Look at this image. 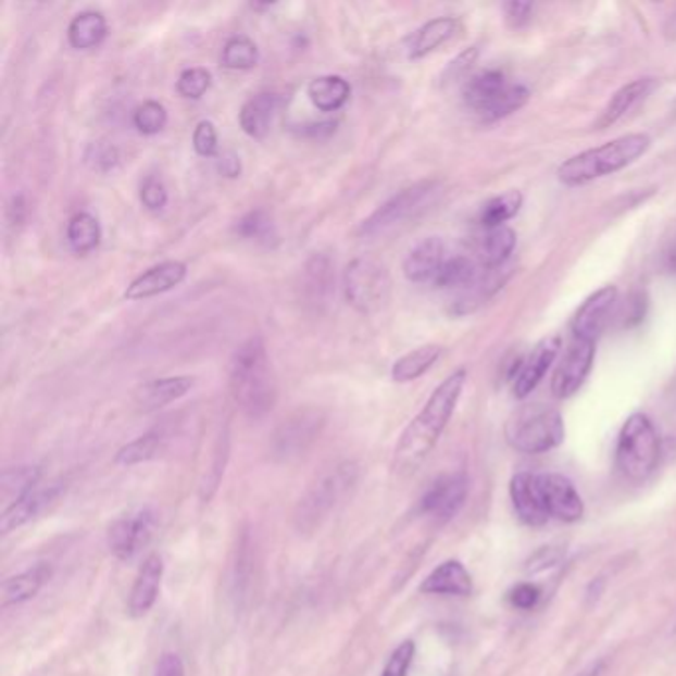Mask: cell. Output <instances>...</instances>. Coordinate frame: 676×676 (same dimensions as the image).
Instances as JSON below:
<instances>
[{
  "label": "cell",
  "instance_id": "obj_27",
  "mask_svg": "<svg viewBox=\"0 0 676 676\" xmlns=\"http://www.w3.org/2000/svg\"><path fill=\"white\" fill-rule=\"evenodd\" d=\"M62 492V486L52 485L48 488H36L28 497L21 500L16 506L0 514V531L11 534L12 530L21 528L26 522L36 518L48 504H52Z\"/></svg>",
  "mask_w": 676,
  "mask_h": 676
},
{
  "label": "cell",
  "instance_id": "obj_32",
  "mask_svg": "<svg viewBox=\"0 0 676 676\" xmlns=\"http://www.w3.org/2000/svg\"><path fill=\"white\" fill-rule=\"evenodd\" d=\"M442 351L445 348L439 343H427L399 358L391 367L395 384H411L418 377H423L440 360Z\"/></svg>",
  "mask_w": 676,
  "mask_h": 676
},
{
  "label": "cell",
  "instance_id": "obj_23",
  "mask_svg": "<svg viewBox=\"0 0 676 676\" xmlns=\"http://www.w3.org/2000/svg\"><path fill=\"white\" fill-rule=\"evenodd\" d=\"M421 593L428 596H454V598H468L473 593V575L459 560L442 562L435 567L421 584Z\"/></svg>",
  "mask_w": 676,
  "mask_h": 676
},
{
  "label": "cell",
  "instance_id": "obj_16",
  "mask_svg": "<svg viewBox=\"0 0 676 676\" xmlns=\"http://www.w3.org/2000/svg\"><path fill=\"white\" fill-rule=\"evenodd\" d=\"M336 288V264L327 254H312L305 260L300 280V293L305 305L320 310L329 304Z\"/></svg>",
  "mask_w": 676,
  "mask_h": 676
},
{
  "label": "cell",
  "instance_id": "obj_46",
  "mask_svg": "<svg viewBox=\"0 0 676 676\" xmlns=\"http://www.w3.org/2000/svg\"><path fill=\"white\" fill-rule=\"evenodd\" d=\"M415 641H403L397 649H395L387 665H385L381 676H406L409 668L413 665V659H415Z\"/></svg>",
  "mask_w": 676,
  "mask_h": 676
},
{
  "label": "cell",
  "instance_id": "obj_39",
  "mask_svg": "<svg viewBox=\"0 0 676 676\" xmlns=\"http://www.w3.org/2000/svg\"><path fill=\"white\" fill-rule=\"evenodd\" d=\"M221 60L228 70H252L259 64V46L249 36H233L226 40Z\"/></svg>",
  "mask_w": 676,
  "mask_h": 676
},
{
  "label": "cell",
  "instance_id": "obj_20",
  "mask_svg": "<svg viewBox=\"0 0 676 676\" xmlns=\"http://www.w3.org/2000/svg\"><path fill=\"white\" fill-rule=\"evenodd\" d=\"M161 579H163V560L158 553H153L139 567L134 587L129 591L127 611L134 619L143 617L153 609L161 591Z\"/></svg>",
  "mask_w": 676,
  "mask_h": 676
},
{
  "label": "cell",
  "instance_id": "obj_15",
  "mask_svg": "<svg viewBox=\"0 0 676 676\" xmlns=\"http://www.w3.org/2000/svg\"><path fill=\"white\" fill-rule=\"evenodd\" d=\"M541 497L550 512V518L560 519L565 524H574L584 518V500L575 490L574 483L564 474H538Z\"/></svg>",
  "mask_w": 676,
  "mask_h": 676
},
{
  "label": "cell",
  "instance_id": "obj_34",
  "mask_svg": "<svg viewBox=\"0 0 676 676\" xmlns=\"http://www.w3.org/2000/svg\"><path fill=\"white\" fill-rule=\"evenodd\" d=\"M516 249V233L510 226H498L486 233L480 245V259L486 271H498Z\"/></svg>",
  "mask_w": 676,
  "mask_h": 676
},
{
  "label": "cell",
  "instance_id": "obj_31",
  "mask_svg": "<svg viewBox=\"0 0 676 676\" xmlns=\"http://www.w3.org/2000/svg\"><path fill=\"white\" fill-rule=\"evenodd\" d=\"M233 233L238 238H242V240L256 242V245L266 247V249L276 247L278 240H280L278 226L274 223L271 213L264 211V209H254V211L242 214L235 223V226H233Z\"/></svg>",
  "mask_w": 676,
  "mask_h": 676
},
{
  "label": "cell",
  "instance_id": "obj_43",
  "mask_svg": "<svg viewBox=\"0 0 676 676\" xmlns=\"http://www.w3.org/2000/svg\"><path fill=\"white\" fill-rule=\"evenodd\" d=\"M120 151L117 147L110 146V143H103V141H96L86 147L84 151V161L91 171L96 173H110L120 165Z\"/></svg>",
  "mask_w": 676,
  "mask_h": 676
},
{
  "label": "cell",
  "instance_id": "obj_38",
  "mask_svg": "<svg viewBox=\"0 0 676 676\" xmlns=\"http://www.w3.org/2000/svg\"><path fill=\"white\" fill-rule=\"evenodd\" d=\"M522 204H524V195L518 189L502 192L483 206L480 225L485 226L486 230L506 226L508 221H512L519 213Z\"/></svg>",
  "mask_w": 676,
  "mask_h": 676
},
{
  "label": "cell",
  "instance_id": "obj_8",
  "mask_svg": "<svg viewBox=\"0 0 676 676\" xmlns=\"http://www.w3.org/2000/svg\"><path fill=\"white\" fill-rule=\"evenodd\" d=\"M343 293L348 304L363 316L381 312L391 296V278L384 264L361 256L343 271Z\"/></svg>",
  "mask_w": 676,
  "mask_h": 676
},
{
  "label": "cell",
  "instance_id": "obj_2",
  "mask_svg": "<svg viewBox=\"0 0 676 676\" xmlns=\"http://www.w3.org/2000/svg\"><path fill=\"white\" fill-rule=\"evenodd\" d=\"M228 389L238 409L249 418L266 417L276 406L278 385L262 336L242 341L233 353Z\"/></svg>",
  "mask_w": 676,
  "mask_h": 676
},
{
  "label": "cell",
  "instance_id": "obj_42",
  "mask_svg": "<svg viewBox=\"0 0 676 676\" xmlns=\"http://www.w3.org/2000/svg\"><path fill=\"white\" fill-rule=\"evenodd\" d=\"M213 84V76L206 68H187L177 79V91L185 100H201Z\"/></svg>",
  "mask_w": 676,
  "mask_h": 676
},
{
  "label": "cell",
  "instance_id": "obj_5",
  "mask_svg": "<svg viewBox=\"0 0 676 676\" xmlns=\"http://www.w3.org/2000/svg\"><path fill=\"white\" fill-rule=\"evenodd\" d=\"M504 435L514 451L543 454L564 442V417L558 409L543 403L522 405L508 418Z\"/></svg>",
  "mask_w": 676,
  "mask_h": 676
},
{
  "label": "cell",
  "instance_id": "obj_1",
  "mask_svg": "<svg viewBox=\"0 0 676 676\" xmlns=\"http://www.w3.org/2000/svg\"><path fill=\"white\" fill-rule=\"evenodd\" d=\"M468 373L464 367L452 372L442 384L430 393L417 417L406 425L401 439L395 447L393 471L401 476L415 473L427 461L428 454L437 447L440 435L449 425L454 409L461 401Z\"/></svg>",
  "mask_w": 676,
  "mask_h": 676
},
{
  "label": "cell",
  "instance_id": "obj_11",
  "mask_svg": "<svg viewBox=\"0 0 676 676\" xmlns=\"http://www.w3.org/2000/svg\"><path fill=\"white\" fill-rule=\"evenodd\" d=\"M466 497H468V476L463 471L442 474L428 486L427 492L418 502V510L423 516L442 524L461 512Z\"/></svg>",
  "mask_w": 676,
  "mask_h": 676
},
{
  "label": "cell",
  "instance_id": "obj_19",
  "mask_svg": "<svg viewBox=\"0 0 676 676\" xmlns=\"http://www.w3.org/2000/svg\"><path fill=\"white\" fill-rule=\"evenodd\" d=\"M195 385V379L189 375H173L161 377L137 387L134 393V405L141 413H153L163 406L179 401L180 397L189 393Z\"/></svg>",
  "mask_w": 676,
  "mask_h": 676
},
{
  "label": "cell",
  "instance_id": "obj_33",
  "mask_svg": "<svg viewBox=\"0 0 676 676\" xmlns=\"http://www.w3.org/2000/svg\"><path fill=\"white\" fill-rule=\"evenodd\" d=\"M105 36H108V21L102 12H79L68 26V42L76 50L98 48L105 40Z\"/></svg>",
  "mask_w": 676,
  "mask_h": 676
},
{
  "label": "cell",
  "instance_id": "obj_50",
  "mask_svg": "<svg viewBox=\"0 0 676 676\" xmlns=\"http://www.w3.org/2000/svg\"><path fill=\"white\" fill-rule=\"evenodd\" d=\"M644 314H647V296L642 292H633L629 296V302L625 304V312H623L625 326L631 327L641 324Z\"/></svg>",
  "mask_w": 676,
  "mask_h": 676
},
{
  "label": "cell",
  "instance_id": "obj_47",
  "mask_svg": "<svg viewBox=\"0 0 676 676\" xmlns=\"http://www.w3.org/2000/svg\"><path fill=\"white\" fill-rule=\"evenodd\" d=\"M540 598V587L534 586V584H518V586L512 587L508 593V601L512 603V608L522 609V611L536 608Z\"/></svg>",
  "mask_w": 676,
  "mask_h": 676
},
{
  "label": "cell",
  "instance_id": "obj_37",
  "mask_svg": "<svg viewBox=\"0 0 676 676\" xmlns=\"http://www.w3.org/2000/svg\"><path fill=\"white\" fill-rule=\"evenodd\" d=\"M478 283V268L473 260L466 256H452L445 260L440 268L435 286L440 290H459V288H473Z\"/></svg>",
  "mask_w": 676,
  "mask_h": 676
},
{
  "label": "cell",
  "instance_id": "obj_30",
  "mask_svg": "<svg viewBox=\"0 0 676 676\" xmlns=\"http://www.w3.org/2000/svg\"><path fill=\"white\" fill-rule=\"evenodd\" d=\"M350 82L341 76H320L312 79L308 86V98L314 103V108L322 113L339 112L346 103L350 102Z\"/></svg>",
  "mask_w": 676,
  "mask_h": 676
},
{
  "label": "cell",
  "instance_id": "obj_51",
  "mask_svg": "<svg viewBox=\"0 0 676 676\" xmlns=\"http://www.w3.org/2000/svg\"><path fill=\"white\" fill-rule=\"evenodd\" d=\"M560 558H562V552L560 550H555V548H541L540 552L534 553L530 558V562H528V572H541V569H546V567H553V565H558L560 562Z\"/></svg>",
  "mask_w": 676,
  "mask_h": 676
},
{
  "label": "cell",
  "instance_id": "obj_3",
  "mask_svg": "<svg viewBox=\"0 0 676 676\" xmlns=\"http://www.w3.org/2000/svg\"><path fill=\"white\" fill-rule=\"evenodd\" d=\"M651 143L653 141L647 134H627L565 159L555 175L565 187H584L629 167L651 149Z\"/></svg>",
  "mask_w": 676,
  "mask_h": 676
},
{
  "label": "cell",
  "instance_id": "obj_10",
  "mask_svg": "<svg viewBox=\"0 0 676 676\" xmlns=\"http://www.w3.org/2000/svg\"><path fill=\"white\" fill-rule=\"evenodd\" d=\"M155 514L149 508L127 512L113 522L108 531L110 552L120 562H132L143 552L155 531Z\"/></svg>",
  "mask_w": 676,
  "mask_h": 676
},
{
  "label": "cell",
  "instance_id": "obj_12",
  "mask_svg": "<svg viewBox=\"0 0 676 676\" xmlns=\"http://www.w3.org/2000/svg\"><path fill=\"white\" fill-rule=\"evenodd\" d=\"M596 361V343L574 338L569 341L564 358L555 367L552 379V393L558 399L574 397L586 384Z\"/></svg>",
  "mask_w": 676,
  "mask_h": 676
},
{
  "label": "cell",
  "instance_id": "obj_26",
  "mask_svg": "<svg viewBox=\"0 0 676 676\" xmlns=\"http://www.w3.org/2000/svg\"><path fill=\"white\" fill-rule=\"evenodd\" d=\"M459 26L461 23L452 16H440V18L428 21L409 38L406 57L409 60H421V58L428 57L430 52H435L445 42H449L452 36L459 33Z\"/></svg>",
  "mask_w": 676,
  "mask_h": 676
},
{
  "label": "cell",
  "instance_id": "obj_21",
  "mask_svg": "<svg viewBox=\"0 0 676 676\" xmlns=\"http://www.w3.org/2000/svg\"><path fill=\"white\" fill-rule=\"evenodd\" d=\"M445 242L439 237L423 238L403 260V274L413 284L435 283L445 264Z\"/></svg>",
  "mask_w": 676,
  "mask_h": 676
},
{
  "label": "cell",
  "instance_id": "obj_44",
  "mask_svg": "<svg viewBox=\"0 0 676 676\" xmlns=\"http://www.w3.org/2000/svg\"><path fill=\"white\" fill-rule=\"evenodd\" d=\"M139 197H141V204L146 206L147 211H151V213L163 211V209L167 206V201H170V192H167L165 183L159 179V177H155V175H149V177L141 183Z\"/></svg>",
  "mask_w": 676,
  "mask_h": 676
},
{
  "label": "cell",
  "instance_id": "obj_52",
  "mask_svg": "<svg viewBox=\"0 0 676 676\" xmlns=\"http://www.w3.org/2000/svg\"><path fill=\"white\" fill-rule=\"evenodd\" d=\"M153 676H185V665H183L179 654H161Z\"/></svg>",
  "mask_w": 676,
  "mask_h": 676
},
{
  "label": "cell",
  "instance_id": "obj_49",
  "mask_svg": "<svg viewBox=\"0 0 676 676\" xmlns=\"http://www.w3.org/2000/svg\"><path fill=\"white\" fill-rule=\"evenodd\" d=\"M476 58H478V48H476V46L466 48L459 57L451 60V64L447 66L445 74H442V79H445V82H451V79L463 78V76H466V72L473 68Z\"/></svg>",
  "mask_w": 676,
  "mask_h": 676
},
{
  "label": "cell",
  "instance_id": "obj_54",
  "mask_svg": "<svg viewBox=\"0 0 676 676\" xmlns=\"http://www.w3.org/2000/svg\"><path fill=\"white\" fill-rule=\"evenodd\" d=\"M338 127V122H320V124L302 125L300 134L308 137H327L331 136Z\"/></svg>",
  "mask_w": 676,
  "mask_h": 676
},
{
  "label": "cell",
  "instance_id": "obj_22",
  "mask_svg": "<svg viewBox=\"0 0 676 676\" xmlns=\"http://www.w3.org/2000/svg\"><path fill=\"white\" fill-rule=\"evenodd\" d=\"M506 76L500 70H485L478 72L464 82L463 100L466 108H471L474 113H478L485 120L492 105L498 102V98L508 88Z\"/></svg>",
  "mask_w": 676,
  "mask_h": 676
},
{
  "label": "cell",
  "instance_id": "obj_6",
  "mask_svg": "<svg viewBox=\"0 0 676 676\" xmlns=\"http://www.w3.org/2000/svg\"><path fill=\"white\" fill-rule=\"evenodd\" d=\"M442 185L439 180H418L415 185L397 192L387 199L379 209H375L360 225V237L379 238L391 235L397 228L415 221L427 213L430 204L439 199Z\"/></svg>",
  "mask_w": 676,
  "mask_h": 676
},
{
  "label": "cell",
  "instance_id": "obj_53",
  "mask_svg": "<svg viewBox=\"0 0 676 676\" xmlns=\"http://www.w3.org/2000/svg\"><path fill=\"white\" fill-rule=\"evenodd\" d=\"M216 170L228 179H237L240 177V171H242L240 158L233 151H223L221 155H216Z\"/></svg>",
  "mask_w": 676,
  "mask_h": 676
},
{
  "label": "cell",
  "instance_id": "obj_17",
  "mask_svg": "<svg viewBox=\"0 0 676 676\" xmlns=\"http://www.w3.org/2000/svg\"><path fill=\"white\" fill-rule=\"evenodd\" d=\"M187 278V264L180 260H165L158 266L139 274L124 292L125 300L139 302L159 293L170 292Z\"/></svg>",
  "mask_w": 676,
  "mask_h": 676
},
{
  "label": "cell",
  "instance_id": "obj_41",
  "mask_svg": "<svg viewBox=\"0 0 676 676\" xmlns=\"http://www.w3.org/2000/svg\"><path fill=\"white\" fill-rule=\"evenodd\" d=\"M530 100V90L524 84H508L504 93L498 98V102L492 105V110L488 112L485 122H498L504 120L508 115L522 110Z\"/></svg>",
  "mask_w": 676,
  "mask_h": 676
},
{
  "label": "cell",
  "instance_id": "obj_36",
  "mask_svg": "<svg viewBox=\"0 0 676 676\" xmlns=\"http://www.w3.org/2000/svg\"><path fill=\"white\" fill-rule=\"evenodd\" d=\"M163 447H165L163 435L158 430H151V433H146V435L137 437L136 440L124 445L113 461L117 466H136V464L153 461L155 456L161 454Z\"/></svg>",
  "mask_w": 676,
  "mask_h": 676
},
{
  "label": "cell",
  "instance_id": "obj_28",
  "mask_svg": "<svg viewBox=\"0 0 676 676\" xmlns=\"http://www.w3.org/2000/svg\"><path fill=\"white\" fill-rule=\"evenodd\" d=\"M40 483V468L33 464L7 468L0 476V514L16 506Z\"/></svg>",
  "mask_w": 676,
  "mask_h": 676
},
{
  "label": "cell",
  "instance_id": "obj_14",
  "mask_svg": "<svg viewBox=\"0 0 676 676\" xmlns=\"http://www.w3.org/2000/svg\"><path fill=\"white\" fill-rule=\"evenodd\" d=\"M562 350V338L558 334L540 339L530 353L518 363V372L512 375V393L516 399H526L541 384L553 361Z\"/></svg>",
  "mask_w": 676,
  "mask_h": 676
},
{
  "label": "cell",
  "instance_id": "obj_40",
  "mask_svg": "<svg viewBox=\"0 0 676 676\" xmlns=\"http://www.w3.org/2000/svg\"><path fill=\"white\" fill-rule=\"evenodd\" d=\"M170 122V113L158 100H147L134 112V125L141 136H158Z\"/></svg>",
  "mask_w": 676,
  "mask_h": 676
},
{
  "label": "cell",
  "instance_id": "obj_25",
  "mask_svg": "<svg viewBox=\"0 0 676 676\" xmlns=\"http://www.w3.org/2000/svg\"><path fill=\"white\" fill-rule=\"evenodd\" d=\"M280 98L272 91H260L245 102L238 112V124L242 132L252 139H264L271 132Z\"/></svg>",
  "mask_w": 676,
  "mask_h": 676
},
{
  "label": "cell",
  "instance_id": "obj_7",
  "mask_svg": "<svg viewBox=\"0 0 676 676\" xmlns=\"http://www.w3.org/2000/svg\"><path fill=\"white\" fill-rule=\"evenodd\" d=\"M661 459V439L653 421L635 413L621 427L615 463L631 483H644L656 471Z\"/></svg>",
  "mask_w": 676,
  "mask_h": 676
},
{
  "label": "cell",
  "instance_id": "obj_48",
  "mask_svg": "<svg viewBox=\"0 0 676 676\" xmlns=\"http://www.w3.org/2000/svg\"><path fill=\"white\" fill-rule=\"evenodd\" d=\"M531 14H534V4L531 2H519L512 0L504 4V18L512 30H519L526 24L530 23Z\"/></svg>",
  "mask_w": 676,
  "mask_h": 676
},
{
  "label": "cell",
  "instance_id": "obj_13",
  "mask_svg": "<svg viewBox=\"0 0 676 676\" xmlns=\"http://www.w3.org/2000/svg\"><path fill=\"white\" fill-rule=\"evenodd\" d=\"M617 298H619V290L615 286H603L598 292L587 296L584 304L575 310L574 317H572L574 338L596 343L611 322Z\"/></svg>",
  "mask_w": 676,
  "mask_h": 676
},
{
  "label": "cell",
  "instance_id": "obj_29",
  "mask_svg": "<svg viewBox=\"0 0 676 676\" xmlns=\"http://www.w3.org/2000/svg\"><path fill=\"white\" fill-rule=\"evenodd\" d=\"M52 575V567L48 564H38L23 574L12 575L2 584V608L21 605L28 599L35 598L36 593L45 587L46 581Z\"/></svg>",
  "mask_w": 676,
  "mask_h": 676
},
{
  "label": "cell",
  "instance_id": "obj_4",
  "mask_svg": "<svg viewBox=\"0 0 676 676\" xmlns=\"http://www.w3.org/2000/svg\"><path fill=\"white\" fill-rule=\"evenodd\" d=\"M360 480V466L351 461H343L322 474L314 485L305 490L293 512V526L300 534L316 531L322 522L331 514V510L351 495Z\"/></svg>",
  "mask_w": 676,
  "mask_h": 676
},
{
  "label": "cell",
  "instance_id": "obj_55",
  "mask_svg": "<svg viewBox=\"0 0 676 676\" xmlns=\"http://www.w3.org/2000/svg\"><path fill=\"white\" fill-rule=\"evenodd\" d=\"M603 663H598V665L591 666V668H587L586 673L581 676H599L601 675V671H603Z\"/></svg>",
  "mask_w": 676,
  "mask_h": 676
},
{
  "label": "cell",
  "instance_id": "obj_35",
  "mask_svg": "<svg viewBox=\"0 0 676 676\" xmlns=\"http://www.w3.org/2000/svg\"><path fill=\"white\" fill-rule=\"evenodd\" d=\"M70 249L76 254H90L102 242V226L90 213L74 214L66 228Z\"/></svg>",
  "mask_w": 676,
  "mask_h": 676
},
{
  "label": "cell",
  "instance_id": "obj_45",
  "mask_svg": "<svg viewBox=\"0 0 676 676\" xmlns=\"http://www.w3.org/2000/svg\"><path fill=\"white\" fill-rule=\"evenodd\" d=\"M192 147L201 158H216L218 155V134L213 122L203 120L192 132Z\"/></svg>",
  "mask_w": 676,
  "mask_h": 676
},
{
  "label": "cell",
  "instance_id": "obj_24",
  "mask_svg": "<svg viewBox=\"0 0 676 676\" xmlns=\"http://www.w3.org/2000/svg\"><path fill=\"white\" fill-rule=\"evenodd\" d=\"M656 88V79L639 78L625 84L623 88L611 96L603 112L599 113L598 120L593 122V129H608L611 125L617 124L621 117H625L631 112L637 103H641L644 98L651 96V91Z\"/></svg>",
  "mask_w": 676,
  "mask_h": 676
},
{
  "label": "cell",
  "instance_id": "obj_9",
  "mask_svg": "<svg viewBox=\"0 0 676 676\" xmlns=\"http://www.w3.org/2000/svg\"><path fill=\"white\" fill-rule=\"evenodd\" d=\"M326 425V415L320 409H298L284 418L272 437V452L280 461H290L304 454Z\"/></svg>",
  "mask_w": 676,
  "mask_h": 676
},
{
  "label": "cell",
  "instance_id": "obj_18",
  "mask_svg": "<svg viewBox=\"0 0 676 676\" xmlns=\"http://www.w3.org/2000/svg\"><path fill=\"white\" fill-rule=\"evenodd\" d=\"M510 498L518 516L526 526L540 528L550 522V512L541 497L538 474L518 473L510 480Z\"/></svg>",
  "mask_w": 676,
  "mask_h": 676
}]
</instances>
